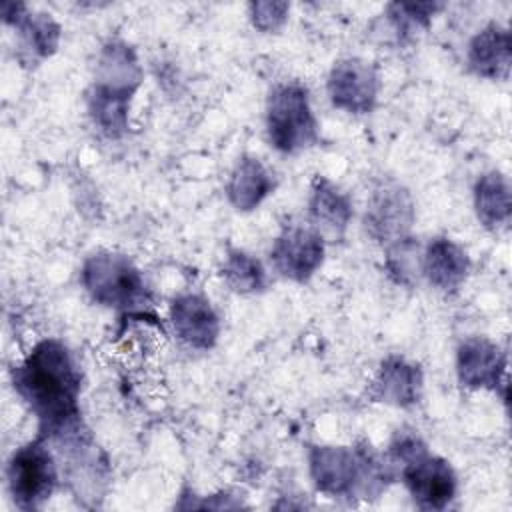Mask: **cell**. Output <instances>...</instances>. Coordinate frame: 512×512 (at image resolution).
Segmentation results:
<instances>
[{
	"label": "cell",
	"mask_w": 512,
	"mask_h": 512,
	"mask_svg": "<svg viewBox=\"0 0 512 512\" xmlns=\"http://www.w3.org/2000/svg\"><path fill=\"white\" fill-rule=\"evenodd\" d=\"M12 382L38 420V436L50 442L80 428V370L64 342H36L14 368Z\"/></svg>",
	"instance_id": "obj_1"
},
{
	"label": "cell",
	"mask_w": 512,
	"mask_h": 512,
	"mask_svg": "<svg viewBox=\"0 0 512 512\" xmlns=\"http://www.w3.org/2000/svg\"><path fill=\"white\" fill-rule=\"evenodd\" d=\"M138 56L124 40H108L96 62L88 90V114L94 126L108 138H120L128 130V110L142 82Z\"/></svg>",
	"instance_id": "obj_2"
},
{
	"label": "cell",
	"mask_w": 512,
	"mask_h": 512,
	"mask_svg": "<svg viewBox=\"0 0 512 512\" xmlns=\"http://www.w3.org/2000/svg\"><path fill=\"white\" fill-rule=\"evenodd\" d=\"M310 478L330 498H376L392 478V466L366 446H310Z\"/></svg>",
	"instance_id": "obj_3"
},
{
	"label": "cell",
	"mask_w": 512,
	"mask_h": 512,
	"mask_svg": "<svg viewBox=\"0 0 512 512\" xmlns=\"http://www.w3.org/2000/svg\"><path fill=\"white\" fill-rule=\"evenodd\" d=\"M390 466H400V476L414 504L424 510H444L456 496L452 466L428 452L414 432H398L390 444Z\"/></svg>",
	"instance_id": "obj_4"
},
{
	"label": "cell",
	"mask_w": 512,
	"mask_h": 512,
	"mask_svg": "<svg viewBox=\"0 0 512 512\" xmlns=\"http://www.w3.org/2000/svg\"><path fill=\"white\" fill-rule=\"evenodd\" d=\"M80 280L88 296L100 306L130 314L144 312L150 306L142 272L126 254H92L82 266Z\"/></svg>",
	"instance_id": "obj_5"
},
{
	"label": "cell",
	"mask_w": 512,
	"mask_h": 512,
	"mask_svg": "<svg viewBox=\"0 0 512 512\" xmlns=\"http://www.w3.org/2000/svg\"><path fill=\"white\" fill-rule=\"evenodd\" d=\"M266 132L270 144L296 154L318 140V122L310 106L308 90L298 82H282L270 90L266 102Z\"/></svg>",
	"instance_id": "obj_6"
},
{
	"label": "cell",
	"mask_w": 512,
	"mask_h": 512,
	"mask_svg": "<svg viewBox=\"0 0 512 512\" xmlns=\"http://www.w3.org/2000/svg\"><path fill=\"white\" fill-rule=\"evenodd\" d=\"M8 490L14 504L22 510L40 508L54 492L58 484V464L46 438L20 446L6 468Z\"/></svg>",
	"instance_id": "obj_7"
},
{
	"label": "cell",
	"mask_w": 512,
	"mask_h": 512,
	"mask_svg": "<svg viewBox=\"0 0 512 512\" xmlns=\"http://www.w3.org/2000/svg\"><path fill=\"white\" fill-rule=\"evenodd\" d=\"M414 224V202L400 184H382L368 200L364 226L366 232L386 246L408 238Z\"/></svg>",
	"instance_id": "obj_8"
},
{
	"label": "cell",
	"mask_w": 512,
	"mask_h": 512,
	"mask_svg": "<svg viewBox=\"0 0 512 512\" xmlns=\"http://www.w3.org/2000/svg\"><path fill=\"white\" fill-rule=\"evenodd\" d=\"M378 72L362 58L336 62L328 76V96L334 108L348 114H368L378 100Z\"/></svg>",
	"instance_id": "obj_9"
},
{
	"label": "cell",
	"mask_w": 512,
	"mask_h": 512,
	"mask_svg": "<svg viewBox=\"0 0 512 512\" xmlns=\"http://www.w3.org/2000/svg\"><path fill=\"white\" fill-rule=\"evenodd\" d=\"M456 374L464 388L502 390L506 396V354L488 338L474 336L458 346Z\"/></svg>",
	"instance_id": "obj_10"
},
{
	"label": "cell",
	"mask_w": 512,
	"mask_h": 512,
	"mask_svg": "<svg viewBox=\"0 0 512 512\" xmlns=\"http://www.w3.org/2000/svg\"><path fill=\"white\" fill-rule=\"evenodd\" d=\"M276 272L294 282H306L324 260V238L314 228L290 226L270 250Z\"/></svg>",
	"instance_id": "obj_11"
},
{
	"label": "cell",
	"mask_w": 512,
	"mask_h": 512,
	"mask_svg": "<svg viewBox=\"0 0 512 512\" xmlns=\"http://www.w3.org/2000/svg\"><path fill=\"white\" fill-rule=\"evenodd\" d=\"M2 20L18 34L20 58L40 62L52 56L60 44V24L46 12H30L22 2H2Z\"/></svg>",
	"instance_id": "obj_12"
},
{
	"label": "cell",
	"mask_w": 512,
	"mask_h": 512,
	"mask_svg": "<svg viewBox=\"0 0 512 512\" xmlns=\"http://www.w3.org/2000/svg\"><path fill=\"white\" fill-rule=\"evenodd\" d=\"M170 322L176 336L190 348L208 350L220 336V318L210 300L200 294H180L170 306Z\"/></svg>",
	"instance_id": "obj_13"
},
{
	"label": "cell",
	"mask_w": 512,
	"mask_h": 512,
	"mask_svg": "<svg viewBox=\"0 0 512 512\" xmlns=\"http://www.w3.org/2000/svg\"><path fill=\"white\" fill-rule=\"evenodd\" d=\"M308 214L312 228L328 240H338L344 236L352 220L350 198L328 178L316 176L310 188Z\"/></svg>",
	"instance_id": "obj_14"
},
{
	"label": "cell",
	"mask_w": 512,
	"mask_h": 512,
	"mask_svg": "<svg viewBox=\"0 0 512 512\" xmlns=\"http://www.w3.org/2000/svg\"><path fill=\"white\" fill-rule=\"evenodd\" d=\"M420 270L434 288L452 294L466 282L470 272V260L464 248L458 246L454 240L434 238L428 242L422 254Z\"/></svg>",
	"instance_id": "obj_15"
},
{
	"label": "cell",
	"mask_w": 512,
	"mask_h": 512,
	"mask_svg": "<svg viewBox=\"0 0 512 512\" xmlns=\"http://www.w3.org/2000/svg\"><path fill=\"white\" fill-rule=\"evenodd\" d=\"M468 68L482 78L506 80L512 64V42L508 28L492 22L468 44Z\"/></svg>",
	"instance_id": "obj_16"
},
{
	"label": "cell",
	"mask_w": 512,
	"mask_h": 512,
	"mask_svg": "<svg viewBox=\"0 0 512 512\" xmlns=\"http://www.w3.org/2000/svg\"><path fill=\"white\" fill-rule=\"evenodd\" d=\"M422 370L402 356L386 358L372 382V394L376 400L408 408L420 400L422 394Z\"/></svg>",
	"instance_id": "obj_17"
},
{
	"label": "cell",
	"mask_w": 512,
	"mask_h": 512,
	"mask_svg": "<svg viewBox=\"0 0 512 512\" xmlns=\"http://www.w3.org/2000/svg\"><path fill=\"white\" fill-rule=\"evenodd\" d=\"M272 190L274 178L270 170L254 156L240 158L226 184V196L240 212H250L260 206Z\"/></svg>",
	"instance_id": "obj_18"
},
{
	"label": "cell",
	"mask_w": 512,
	"mask_h": 512,
	"mask_svg": "<svg viewBox=\"0 0 512 512\" xmlns=\"http://www.w3.org/2000/svg\"><path fill=\"white\" fill-rule=\"evenodd\" d=\"M474 208L488 230H504L510 222V184L504 174L492 170L482 174L474 186Z\"/></svg>",
	"instance_id": "obj_19"
},
{
	"label": "cell",
	"mask_w": 512,
	"mask_h": 512,
	"mask_svg": "<svg viewBox=\"0 0 512 512\" xmlns=\"http://www.w3.org/2000/svg\"><path fill=\"white\" fill-rule=\"evenodd\" d=\"M222 276L232 290L242 294H252L266 288V272L262 264L254 256L242 250L228 252L224 260Z\"/></svg>",
	"instance_id": "obj_20"
},
{
	"label": "cell",
	"mask_w": 512,
	"mask_h": 512,
	"mask_svg": "<svg viewBox=\"0 0 512 512\" xmlns=\"http://www.w3.org/2000/svg\"><path fill=\"white\" fill-rule=\"evenodd\" d=\"M416 256H418V244H414V240L410 236L388 246L386 268L398 284H406V286L414 284V280H416L414 272L420 266Z\"/></svg>",
	"instance_id": "obj_21"
},
{
	"label": "cell",
	"mask_w": 512,
	"mask_h": 512,
	"mask_svg": "<svg viewBox=\"0 0 512 512\" xmlns=\"http://www.w3.org/2000/svg\"><path fill=\"white\" fill-rule=\"evenodd\" d=\"M442 8V4H406L396 2L388 6V18L398 30V34H412L414 30L428 26L432 16Z\"/></svg>",
	"instance_id": "obj_22"
},
{
	"label": "cell",
	"mask_w": 512,
	"mask_h": 512,
	"mask_svg": "<svg viewBox=\"0 0 512 512\" xmlns=\"http://www.w3.org/2000/svg\"><path fill=\"white\" fill-rule=\"evenodd\" d=\"M290 6L286 2H252L250 20L262 32H274L286 22Z\"/></svg>",
	"instance_id": "obj_23"
}]
</instances>
